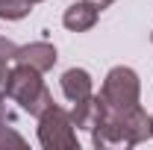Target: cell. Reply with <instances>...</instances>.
<instances>
[{"label": "cell", "instance_id": "6da1fadb", "mask_svg": "<svg viewBox=\"0 0 153 150\" xmlns=\"http://www.w3.org/2000/svg\"><path fill=\"white\" fill-rule=\"evenodd\" d=\"M6 97H9L12 103H18L21 109H24L27 115H33V118L44 115L50 106H53V94H50V88L44 85L41 71L30 68V65H18V62H15V68H9Z\"/></svg>", "mask_w": 153, "mask_h": 150}, {"label": "cell", "instance_id": "7a4b0ae2", "mask_svg": "<svg viewBox=\"0 0 153 150\" xmlns=\"http://www.w3.org/2000/svg\"><path fill=\"white\" fill-rule=\"evenodd\" d=\"M38 144L44 150H79L76 127L68 109L53 103L44 115H38Z\"/></svg>", "mask_w": 153, "mask_h": 150}, {"label": "cell", "instance_id": "3957f363", "mask_svg": "<svg viewBox=\"0 0 153 150\" xmlns=\"http://www.w3.org/2000/svg\"><path fill=\"white\" fill-rule=\"evenodd\" d=\"M100 97L106 100L109 109H130L138 103L141 97V82H138V74L127 65H118L112 68L106 79H103V88H100Z\"/></svg>", "mask_w": 153, "mask_h": 150}, {"label": "cell", "instance_id": "277c9868", "mask_svg": "<svg viewBox=\"0 0 153 150\" xmlns=\"http://www.w3.org/2000/svg\"><path fill=\"white\" fill-rule=\"evenodd\" d=\"M56 47L50 44V41H33V44H24L15 50V56L12 62H18V65H30V68H36L41 74H47L53 65H56Z\"/></svg>", "mask_w": 153, "mask_h": 150}, {"label": "cell", "instance_id": "5b68a950", "mask_svg": "<svg viewBox=\"0 0 153 150\" xmlns=\"http://www.w3.org/2000/svg\"><path fill=\"white\" fill-rule=\"evenodd\" d=\"M100 18V3L97 0H76L71 3L65 12H62V24H65V30H71V33H85V30H91Z\"/></svg>", "mask_w": 153, "mask_h": 150}, {"label": "cell", "instance_id": "8992f818", "mask_svg": "<svg viewBox=\"0 0 153 150\" xmlns=\"http://www.w3.org/2000/svg\"><path fill=\"white\" fill-rule=\"evenodd\" d=\"M103 115H106V100L100 97V94H88V97H82V100H76L74 109H71V121H74L76 130H94L97 124L103 121Z\"/></svg>", "mask_w": 153, "mask_h": 150}, {"label": "cell", "instance_id": "52a82bcc", "mask_svg": "<svg viewBox=\"0 0 153 150\" xmlns=\"http://www.w3.org/2000/svg\"><path fill=\"white\" fill-rule=\"evenodd\" d=\"M59 85H62V94H65L71 103H76V100H82V97L91 94L94 79H91V74H88L85 68H68V71L62 74V79H59Z\"/></svg>", "mask_w": 153, "mask_h": 150}, {"label": "cell", "instance_id": "ba28073f", "mask_svg": "<svg viewBox=\"0 0 153 150\" xmlns=\"http://www.w3.org/2000/svg\"><path fill=\"white\" fill-rule=\"evenodd\" d=\"M30 0H0V21H21L30 15Z\"/></svg>", "mask_w": 153, "mask_h": 150}, {"label": "cell", "instance_id": "9c48e42d", "mask_svg": "<svg viewBox=\"0 0 153 150\" xmlns=\"http://www.w3.org/2000/svg\"><path fill=\"white\" fill-rule=\"evenodd\" d=\"M6 144H15V147H24L27 144V138L21 135L9 121H0V147H6Z\"/></svg>", "mask_w": 153, "mask_h": 150}, {"label": "cell", "instance_id": "30bf717a", "mask_svg": "<svg viewBox=\"0 0 153 150\" xmlns=\"http://www.w3.org/2000/svg\"><path fill=\"white\" fill-rule=\"evenodd\" d=\"M15 50H18V47H15L9 38H3V36H0V62H12Z\"/></svg>", "mask_w": 153, "mask_h": 150}, {"label": "cell", "instance_id": "8fae6325", "mask_svg": "<svg viewBox=\"0 0 153 150\" xmlns=\"http://www.w3.org/2000/svg\"><path fill=\"white\" fill-rule=\"evenodd\" d=\"M0 121H9V124H15V112L9 109V103L0 97Z\"/></svg>", "mask_w": 153, "mask_h": 150}, {"label": "cell", "instance_id": "7c38bea8", "mask_svg": "<svg viewBox=\"0 0 153 150\" xmlns=\"http://www.w3.org/2000/svg\"><path fill=\"white\" fill-rule=\"evenodd\" d=\"M6 82H9V68L6 62H0V97H6Z\"/></svg>", "mask_w": 153, "mask_h": 150}, {"label": "cell", "instance_id": "4fadbf2b", "mask_svg": "<svg viewBox=\"0 0 153 150\" xmlns=\"http://www.w3.org/2000/svg\"><path fill=\"white\" fill-rule=\"evenodd\" d=\"M97 3H100V9H106V6H112L115 0H97Z\"/></svg>", "mask_w": 153, "mask_h": 150}, {"label": "cell", "instance_id": "5bb4252c", "mask_svg": "<svg viewBox=\"0 0 153 150\" xmlns=\"http://www.w3.org/2000/svg\"><path fill=\"white\" fill-rule=\"evenodd\" d=\"M150 138H153V115H150Z\"/></svg>", "mask_w": 153, "mask_h": 150}, {"label": "cell", "instance_id": "9a60e30c", "mask_svg": "<svg viewBox=\"0 0 153 150\" xmlns=\"http://www.w3.org/2000/svg\"><path fill=\"white\" fill-rule=\"evenodd\" d=\"M30 3H33V6H36V3H41V0H30Z\"/></svg>", "mask_w": 153, "mask_h": 150}, {"label": "cell", "instance_id": "2e32d148", "mask_svg": "<svg viewBox=\"0 0 153 150\" xmlns=\"http://www.w3.org/2000/svg\"><path fill=\"white\" fill-rule=\"evenodd\" d=\"M150 41H153V33H150Z\"/></svg>", "mask_w": 153, "mask_h": 150}]
</instances>
